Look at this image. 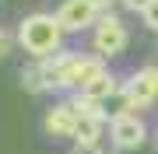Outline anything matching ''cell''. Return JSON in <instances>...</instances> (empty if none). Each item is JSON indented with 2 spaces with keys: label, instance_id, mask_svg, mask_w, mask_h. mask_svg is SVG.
<instances>
[{
  "label": "cell",
  "instance_id": "6da1fadb",
  "mask_svg": "<svg viewBox=\"0 0 158 154\" xmlns=\"http://www.w3.org/2000/svg\"><path fill=\"white\" fill-rule=\"evenodd\" d=\"M60 39H63V25L56 21V14H28L18 28V42L32 56L60 53Z\"/></svg>",
  "mask_w": 158,
  "mask_h": 154
},
{
  "label": "cell",
  "instance_id": "7a4b0ae2",
  "mask_svg": "<svg viewBox=\"0 0 158 154\" xmlns=\"http://www.w3.org/2000/svg\"><path fill=\"white\" fill-rule=\"evenodd\" d=\"M119 91H123V102H127L130 112L151 105L158 98V67H141L134 77L127 81V88H119Z\"/></svg>",
  "mask_w": 158,
  "mask_h": 154
},
{
  "label": "cell",
  "instance_id": "3957f363",
  "mask_svg": "<svg viewBox=\"0 0 158 154\" xmlns=\"http://www.w3.org/2000/svg\"><path fill=\"white\" fill-rule=\"evenodd\" d=\"M127 49V28L116 14H102L95 21V53L98 56H116Z\"/></svg>",
  "mask_w": 158,
  "mask_h": 154
},
{
  "label": "cell",
  "instance_id": "277c9868",
  "mask_svg": "<svg viewBox=\"0 0 158 154\" xmlns=\"http://www.w3.org/2000/svg\"><path fill=\"white\" fill-rule=\"evenodd\" d=\"M109 133H113V144L119 151H137L144 144V137H148V126H144L141 116L127 112V116H116V119H113Z\"/></svg>",
  "mask_w": 158,
  "mask_h": 154
},
{
  "label": "cell",
  "instance_id": "5b68a950",
  "mask_svg": "<svg viewBox=\"0 0 158 154\" xmlns=\"http://www.w3.org/2000/svg\"><path fill=\"white\" fill-rule=\"evenodd\" d=\"M56 21L63 25V32H81V28L98 21V11L88 0H63L60 11H56Z\"/></svg>",
  "mask_w": 158,
  "mask_h": 154
},
{
  "label": "cell",
  "instance_id": "8992f818",
  "mask_svg": "<svg viewBox=\"0 0 158 154\" xmlns=\"http://www.w3.org/2000/svg\"><path fill=\"white\" fill-rule=\"evenodd\" d=\"M74 126H77V112L67 105H53L49 112H46V133H53V137H74Z\"/></svg>",
  "mask_w": 158,
  "mask_h": 154
},
{
  "label": "cell",
  "instance_id": "52a82bcc",
  "mask_svg": "<svg viewBox=\"0 0 158 154\" xmlns=\"http://www.w3.org/2000/svg\"><path fill=\"white\" fill-rule=\"evenodd\" d=\"M102 70H106V67H102V60L81 56V53H77V56H74V70H70V88H85L91 77L102 74Z\"/></svg>",
  "mask_w": 158,
  "mask_h": 154
},
{
  "label": "cell",
  "instance_id": "ba28073f",
  "mask_svg": "<svg viewBox=\"0 0 158 154\" xmlns=\"http://www.w3.org/2000/svg\"><path fill=\"white\" fill-rule=\"evenodd\" d=\"M81 91H85V95H91V98H102V102H106V98H113L119 88H116V77L109 74V70H102L98 77H91L88 84L81 88Z\"/></svg>",
  "mask_w": 158,
  "mask_h": 154
},
{
  "label": "cell",
  "instance_id": "9c48e42d",
  "mask_svg": "<svg viewBox=\"0 0 158 154\" xmlns=\"http://www.w3.org/2000/svg\"><path fill=\"white\" fill-rule=\"evenodd\" d=\"M70 109L77 116H91V119H106V102H102V98H91V95H85V91H77L74 95V102H70Z\"/></svg>",
  "mask_w": 158,
  "mask_h": 154
},
{
  "label": "cell",
  "instance_id": "30bf717a",
  "mask_svg": "<svg viewBox=\"0 0 158 154\" xmlns=\"http://www.w3.org/2000/svg\"><path fill=\"white\" fill-rule=\"evenodd\" d=\"M102 137V119H91V116H77V126H74V140L95 147Z\"/></svg>",
  "mask_w": 158,
  "mask_h": 154
},
{
  "label": "cell",
  "instance_id": "8fae6325",
  "mask_svg": "<svg viewBox=\"0 0 158 154\" xmlns=\"http://www.w3.org/2000/svg\"><path fill=\"white\" fill-rule=\"evenodd\" d=\"M21 88H25V91H32V95L46 91V77H42V67H39V63L28 67V70H21Z\"/></svg>",
  "mask_w": 158,
  "mask_h": 154
},
{
  "label": "cell",
  "instance_id": "7c38bea8",
  "mask_svg": "<svg viewBox=\"0 0 158 154\" xmlns=\"http://www.w3.org/2000/svg\"><path fill=\"white\" fill-rule=\"evenodd\" d=\"M141 18H144V25H148V28H155V32H158V0H155L151 7H144Z\"/></svg>",
  "mask_w": 158,
  "mask_h": 154
},
{
  "label": "cell",
  "instance_id": "4fadbf2b",
  "mask_svg": "<svg viewBox=\"0 0 158 154\" xmlns=\"http://www.w3.org/2000/svg\"><path fill=\"white\" fill-rule=\"evenodd\" d=\"M11 49H14V35L0 28V60H7V53H11Z\"/></svg>",
  "mask_w": 158,
  "mask_h": 154
},
{
  "label": "cell",
  "instance_id": "5bb4252c",
  "mask_svg": "<svg viewBox=\"0 0 158 154\" xmlns=\"http://www.w3.org/2000/svg\"><path fill=\"white\" fill-rule=\"evenodd\" d=\"M155 0H123V7H130V11H144V7H151Z\"/></svg>",
  "mask_w": 158,
  "mask_h": 154
},
{
  "label": "cell",
  "instance_id": "9a60e30c",
  "mask_svg": "<svg viewBox=\"0 0 158 154\" xmlns=\"http://www.w3.org/2000/svg\"><path fill=\"white\" fill-rule=\"evenodd\" d=\"M70 154H102V151H98V147H88V144H74Z\"/></svg>",
  "mask_w": 158,
  "mask_h": 154
},
{
  "label": "cell",
  "instance_id": "2e32d148",
  "mask_svg": "<svg viewBox=\"0 0 158 154\" xmlns=\"http://www.w3.org/2000/svg\"><path fill=\"white\" fill-rule=\"evenodd\" d=\"M88 4H91V7H95V11H106V7H109V4H113V0H88Z\"/></svg>",
  "mask_w": 158,
  "mask_h": 154
}]
</instances>
